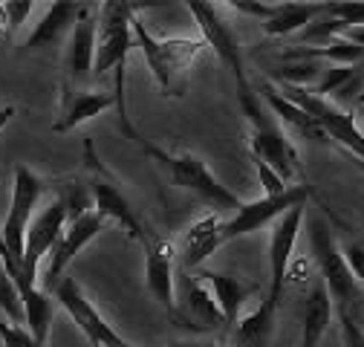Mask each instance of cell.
Returning <instances> with one entry per match:
<instances>
[{
    "label": "cell",
    "instance_id": "obj_1",
    "mask_svg": "<svg viewBox=\"0 0 364 347\" xmlns=\"http://www.w3.org/2000/svg\"><path fill=\"white\" fill-rule=\"evenodd\" d=\"M119 127H122V134H124L136 148H139L148 159H154V162L165 171V177H168L176 188L194 194L200 203L211 205L217 214L225 211V208H229V211H240V208H243V200H240L229 186H223V183L214 177V171H211L200 156H194V154H173V151H165V148L154 145L151 139H145L139 130H136L133 122H119Z\"/></svg>",
    "mask_w": 364,
    "mask_h": 347
},
{
    "label": "cell",
    "instance_id": "obj_2",
    "mask_svg": "<svg viewBox=\"0 0 364 347\" xmlns=\"http://www.w3.org/2000/svg\"><path fill=\"white\" fill-rule=\"evenodd\" d=\"M133 41L142 50L148 70L165 96L186 93L194 61L208 50L203 38H156L139 18H133Z\"/></svg>",
    "mask_w": 364,
    "mask_h": 347
},
{
    "label": "cell",
    "instance_id": "obj_3",
    "mask_svg": "<svg viewBox=\"0 0 364 347\" xmlns=\"http://www.w3.org/2000/svg\"><path fill=\"white\" fill-rule=\"evenodd\" d=\"M237 102L249 122V156H257L266 165H272L292 186V177L301 174V156L292 139L287 137V130L272 116V110L266 107V102L260 99L255 87L249 93H240Z\"/></svg>",
    "mask_w": 364,
    "mask_h": 347
},
{
    "label": "cell",
    "instance_id": "obj_4",
    "mask_svg": "<svg viewBox=\"0 0 364 347\" xmlns=\"http://www.w3.org/2000/svg\"><path fill=\"white\" fill-rule=\"evenodd\" d=\"M309 249L321 272V281L327 284L336 310H350L358 313V301H361V284L355 281L347 257L341 252V243L336 240L333 229L324 220H312L309 223Z\"/></svg>",
    "mask_w": 364,
    "mask_h": 347
},
{
    "label": "cell",
    "instance_id": "obj_5",
    "mask_svg": "<svg viewBox=\"0 0 364 347\" xmlns=\"http://www.w3.org/2000/svg\"><path fill=\"white\" fill-rule=\"evenodd\" d=\"M84 162L90 168V197H93V208L105 217V220H113L116 226H122L133 240L145 243L148 240V232L139 220V214H136V208L130 205V200L124 197V191L119 188L116 177L102 165V159L96 156V148L93 142H84Z\"/></svg>",
    "mask_w": 364,
    "mask_h": 347
},
{
    "label": "cell",
    "instance_id": "obj_6",
    "mask_svg": "<svg viewBox=\"0 0 364 347\" xmlns=\"http://www.w3.org/2000/svg\"><path fill=\"white\" fill-rule=\"evenodd\" d=\"M139 12V6L133 4H102L99 6V38H96V67L93 78L107 75L110 70L127 67L130 47H136L133 41V18Z\"/></svg>",
    "mask_w": 364,
    "mask_h": 347
},
{
    "label": "cell",
    "instance_id": "obj_7",
    "mask_svg": "<svg viewBox=\"0 0 364 347\" xmlns=\"http://www.w3.org/2000/svg\"><path fill=\"white\" fill-rule=\"evenodd\" d=\"M47 191V183H43L38 174L26 165L15 168V183H12V203L6 211V220L0 226V243H4L12 257L23 267V249H26V232L29 223L35 220V208Z\"/></svg>",
    "mask_w": 364,
    "mask_h": 347
},
{
    "label": "cell",
    "instance_id": "obj_8",
    "mask_svg": "<svg viewBox=\"0 0 364 347\" xmlns=\"http://www.w3.org/2000/svg\"><path fill=\"white\" fill-rule=\"evenodd\" d=\"M275 87H278V90L292 105H298L301 110H306L318 124H321L324 134L333 142H338L341 148H347L353 156H358L364 162V134H361V127L353 122V116L344 107H338L330 99L315 96L312 90H306V87H292V84H275Z\"/></svg>",
    "mask_w": 364,
    "mask_h": 347
},
{
    "label": "cell",
    "instance_id": "obj_9",
    "mask_svg": "<svg viewBox=\"0 0 364 347\" xmlns=\"http://www.w3.org/2000/svg\"><path fill=\"white\" fill-rule=\"evenodd\" d=\"M188 12L194 15L203 41L208 43V50H214V55L220 58V64L232 73L235 84H237V96L252 90V81L246 75V64H243V50H240V41L235 35V29L229 26V21L223 18V12L214 4H200V0H191Z\"/></svg>",
    "mask_w": 364,
    "mask_h": 347
},
{
    "label": "cell",
    "instance_id": "obj_10",
    "mask_svg": "<svg viewBox=\"0 0 364 347\" xmlns=\"http://www.w3.org/2000/svg\"><path fill=\"white\" fill-rule=\"evenodd\" d=\"M309 194H312V188H309L306 183H298V186H292V188L284 191V194L257 197V200H252V203H243V208L235 211L229 220H225V226H223L225 243L235 240V237H243V235H252V232H257V229H263V226H269V223H278L281 217H284L287 211H292L295 205H306Z\"/></svg>",
    "mask_w": 364,
    "mask_h": 347
},
{
    "label": "cell",
    "instance_id": "obj_11",
    "mask_svg": "<svg viewBox=\"0 0 364 347\" xmlns=\"http://www.w3.org/2000/svg\"><path fill=\"white\" fill-rule=\"evenodd\" d=\"M96 38H99V18L93 15V9H87L81 15V21L75 23L67 50H64V78H61V102H67L70 96L81 93L84 84L93 78V67H96Z\"/></svg>",
    "mask_w": 364,
    "mask_h": 347
},
{
    "label": "cell",
    "instance_id": "obj_12",
    "mask_svg": "<svg viewBox=\"0 0 364 347\" xmlns=\"http://www.w3.org/2000/svg\"><path fill=\"white\" fill-rule=\"evenodd\" d=\"M173 324L186 327L197 336L225 327V319L217 307L211 289L194 272H182L176 278V316H173Z\"/></svg>",
    "mask_w": 364,
    "mask_h": 347
},
{
    "label": "cell",
    "instance_id": "obj_13",
    "mask_svg": "<svg viewBox=\"0 0 364 347\" xmlns=\"http://www.w3.org/2000/svg\"><path fill=\"white\" fill-rule=\"evenodd\" d=\"M67 226H70V208L61 194L35 214V220L29 223V232H26V249H23V275L29 284H38V264L43 257H50V252L55 249Z\"/></svg>",
    "mask_w": 364,
    "mask_h": 347
},
{
    "label": "cell",
    "instance_id": "obj_14",
    "mask_svg": "<svg viewBox=\"0 0 364 347\" xmlns=\"http://www.w3.org/2000/svg\"><path fill=\"white\" fill-rule=\"evenodd\" d=\"M105 217L96 211V208H90L84 211L81 217H75V220L67 226V232L61 235V240L55 243V249L50 252V260H47V269H43V284L41 289L43 292H55V287L61 284L67 267L73 264V257L87 246V243H93L99 237V232L105 229Z\"/></svg>",
    "mask_w": 364,
    "mask_h": 347
},
{
    "label": "cell",
    "instance_id": "obj_15",
    "mask_svg": "<svg viewBox=\"0 0 364 347\" xmlns=\"http://www.w3.org/2000/svg\"><path fill=\"white\" fill-rule=\"evenodd\" d=\"M304 208L306 205H295L292 211H287L278 223H272V235H269V298L281 304L284 298V287L289 278V260L298 243V232L304 223Z\"/></svg>",
    "mask_w": 364,
    "mask_h": 347
},
{
    "label": "cell",
    "instance_id": "obj_16",
    "mask_svg": "<svg viewBox=\"0 0 364 347\" xmlns=\"http://www.w3.org/2000/svg\"><path fill=\"white\" fill-rule=\"evenodd\" d=\"M53 298H55L58 307L78 324V330L87 336V341L93 344V347H107V344L119 336V333L107 324V319L93 307V301L84 295V289L78 287L75 278H67V275H64L61 284L55 287Z\"/></svg>",
    "mask_w": 364,
    "mask_h": 347
},
{
    "label": "cell",
    "instance_id": "obj_17",
    "mask_svg": "<svg viewBox=\"0 0 364 347\" xmlns=\"http://www.w3.org/2000/svg\"><path fill=\"white\" fill-rule=\"evenodd\" d=\"M176 249L156 237L148 235L145 240V284L148 292L154 295V301H159V307L171 316H176Z\"/></svg>",
    "mask_w": 364,
    "mask_h": 347
},
{
    "label": "cell",
    "instance_id": "obj_18",
    "mask_svg": "<svg viewBox=\"0 0 364 347\" xmlns=\"http://www.w3.org/2000/svg\"><path fill=\"white\" fill-rule=\"evenodd\" d=\"M223 226H225V220L217 211H211V214L200 217L197 223H191L186 229V235H182V240H179V252H176V260H179L182 272L200 269L205 264V257H211L225 243Z\"/></svg>",
    "mask_w": 364,
    "mask_h": 347
},
{
    "label": "cell",
    "instance_id": "obj_19",
    "mask_svg": "<svg viewBox=\"0 0 364 347\" xmlns=\"http://www.w3.org/2000/svg\"><path fill=\"white\" fill-rule=\"evenodd\" d=\"M90 6L84 4H53L47 6L43 18L35 23V29L29 32V38L23 41V53H35L43 47H58V43L70 41L75 23L81 21V15Z\"/></svg>",
    "mask_w": 364,
    "mask_h": 347
},
{
    "label": "cell",
    "instance_id": "obj_20",
    "mask_svg": "<svg viewBox=\"0 0 364 347\" xmlns=\"http://www.w3.org/2000/svg\"><path fill=\"white\" fill-rule=\"evenodd\" d=\"M257 93H260V99L266 102V107L272 110V116H275L278 122H284V124H289L298 137H304V139H315V142H330V137L324 134V127L318 124L306 110H301L298 105H292L275 84H269V81H263L260 87H257Z\"/></svg>",
    "mask_w": 364,
    "mask_h": 347
},
{
    "label": "cell",
    "instance_id": "obj_21",
    "mask_svg": "<svg viewBox=\"0 0 364 347\" xmlns=\"http://www.w3.org/2000/svg\"><path fill=\"white\" fill-rule=\"evenodd\" d=\"M278 307L269 295L257 304V307L232 327V347H269L272 336H275V321H278Z\"/></svg>",
    "mask_w": 364,
    "mask_h": 347
},
{
    "label": "cell",
    "instance_id": "obj_22",
    "mask_svg": "<svg viewBox=\"0 0 364 347\" xmlns=\"http://www.w3.org/2000/svg\"><path fill=\"white\" fill-rule=\"evenodd\" d=\"M205 287L211 289L214 301H217V307L225 319V327H235L240 321V313H243V304L249 301V295L255 292V284H246L235 275H220V272H197Z\"/></svg>",
    "mask_w": 364,
    "mask_h": 347
},
{
    "label": "cell",
    "instance_id": "obj_23",
    "mask_svg": "<svg viewBox=\"0 0 364 347\" xmlns=\"http://www.w3.org/2000/svg\"><path fill=\"white\" fill-rule=\"evenodd\" d=\"M116 107V96L113 93H99V90H81L75 96H70L67 102H61V113L53 122V134H70V130L81 127L84 122H90L93 116L105 113Z\"/></svg>",
    "mask_w": 364,
    "mask_h": 347
},
{
    "label": "cell",
    "instance_id": "obj_24",
    "mask_svg": "<svg viewBox=\"0 0 364 347\" xmlns=\"http://www.w3.org/2000/svg\"><path fill=\"white\" fill-rule=\"evenodd\" d=\"M333 295L327 289L324 281H318L304 304V316H301V347H318V341L324 338V333L330 330V319H333Z\"/></svg>",
    "mask_w": 364,
    "mask_h": 347
},
{
    "label": "cell",
    "instance_id": "obj_25",
    "mask_svg": "<svg viewBox=\"0 0 364 347\" xmlns=\"http://www.w3.org/2000/svg\"><path fill=\"white\" fill-rule=\"evenodd\" d=\"M327 12V4H278L275 15L266 23H260V29L272 38H287V35H298L301 29H306L315 18H321Z\"/></svg>",
    "mask_w": 364,
    "mask_h": 347
},
{
    "label": "cell",
    "instance_id": "obj_26",
    "mask_svg": "<svg viewBox=\"0 0 364 347\" xmlns=\"http://www.w3.org/2000/svg\"><path fill=\"white\" fill-rule=\"evenodd\" d=\"M21 301H23L26 330L35 336V341L41 347H47L50 324H53V316H55V298L50 292H43L41 287H32V289L21 292Z\"/></svg>",
    "mask_w": 364,
    "mask_h": 347
},
{
    "label": "cell",
    "instance_id": "obj_27",
    "mask_svg": "<svg viewBox=\"0 0 364 347\" xmlns=\"http://www.w3.org/2000/svg\"><path fill=\"white\" fill-rule=\"evenodd\" d=\"M252 162H255V171H257V180H260V186H263V197H275V194H284V191L292 188V186L281 177V174L272 168V165H266L263 159L252 156Z\"/></svg>",
    "mask_w": 364,
    "mask_h": 347
},
{
    "label": "cell",
    "instance_id": "obj_28",
    "mask_svg": "<svg viewBox=\"0 0 364 347\" xmlns=\"http://www.w3.org/2000/svg\"><path fill=\"white\" fill-rule=\"evenodd\" d=\"M336 313L341 327V347H364V330L358 324V313L350 310H336Z\"/></svg>",
    "mask_w": 364,
    "mask_h": 347
},
{
    "label": "cell",
    "instance_id": "obj_29",
    "mask_svg": "<svg viewBox=\"0 0 364 347\" xmlns=\"http://www.w3.org/2000/svg\"><path fill=\"white\" fill-rule=\"evenodd\" d=\"M327 12L347 23V29L364 26V4H327Z\"/></svg>",
    "mask_w": 364,
    "mask_h": 347
},
{
    "label": "cell",
    "instance_id": "obj_30",
    "mask_svg": "<svg viewBox=\"0 0 364 347\" xmlns=\"http://www.w3.org/2000/svg\"><path fill=\"white\" fill-rule=\"evenodd\" d=\"M341 252H344V257H347V264H350L355 281L364 287V246L355 243V240H347V243H341Z\"/></svg>",
    "mask_w": 364,
    "mask_h": 347
},
{
    "label": "cell",
    "instance_id": "obj_31",
    "mask_svg": "<svg viewBox=\"0 0 364 347\" xmlns=\"http://www.w3.org/2000/svg\"><path fill=\"white\" fill-rule=\"evenodd\" d=\"M229 9H235V12H240V15H252V18H257L260 23H266L272 15H275L278 4H232Z\"/></svg>",
    "mask_w": 364,
    "mask_h": 347
},
{
    "label": "cell",
    "instance_id": "obj_32",
    "mask_svg": "<svg viewBox=\"0 0 364 347\" xmlns=\"http://www.w3.org/2000/svg\"><path fill=\"white\" fill-rule=\"evenodd\" d=\"M35 6L32 4H6V12H9V23H12V32L21 29V23L26 21V15L32 12Z\"/></svg>",
    "mask_w": 364,
    "mask_h": 347
},
{
    "label": "cell",
    "instance_id": "obj_33",
    "mask_svg": "<svg viewBox=\"0 0 364 347\" xmlns=\"http://www.w3.org/2000/svg\"><path fill=\"white\" fill-rule=\"evenodd\" d=\"M0 35H4V38H12V23H9L6 4H0Z\"/></svg>",
    "mask_w": 364,
    "mask_h": 347
},
{
    "label": "cell",
    "instance_id": "obj_34",
    "mask_svg": "<svg viewBox=\"0 0 364 347\" xmlns=\"http://www.w3.org/2000/svg\"><path fill=\"white\" fill-rule=\"evenodd\" d=\"M344 38H347V41H353V43H358V47H364V26L347 29V32H344Z\"/></svg>",
    "mask_w": 364,
    "mask_h": 347
},
{
    "label": "cell",
    "instance_id": "obj_35",
    "mask_svg": "<svg viewBox=\"0 0 364 347\" xmlns=\"http://www.w3.org/2000/svg\"><path fill=\"white\" fill-rule=\"evenodd\" d=\"M12 116H15V107L12 105H6V107H0V130H4L9 122H12Z\"/></svg>",
    "mask_w": 364,
    "mask_h": 347
},
{
    "label": "cell",
    "instance_id": "obj_36",
    "mask_svg": "<svg viewBox=\"0 0 364 347\" xmlns=\"http://www.w3.org/2000/svg\"><path fill=\"white\" fill-rule=\"evenodd\" d=\"M107 347H142V344H130L127 338H122V336H116V338H113V341H110Z\"/></svg>",
    "mask_w": 364,
    "mask_h": 347
},
{
    "label": "cell",
    "instance_id": "obj_37",
    "mask_svg": "<svg viewBox=\"0 0 364 347\" xmlns=\"http://www.w3.org/2000/svg\"><path fill=\"white\" fill-rule=\"evenodd\" d=\"M171 347H200V344H171Z\"/></svg>",
    "mask_w": 364,
    "mask_h": 347
},
{
    "label": "cell",
    "instance_id": "obj_38",
    "mask_svg": "<svg viewBox=\"0 0 364 347\" xmlns=\"http://www.w3.org/2000/svg\"><path fill=\"white\" fill-rule=\"evenodd\" d=\"M200 347H225V344H200Z\"/></svg>",
    "mask_w": 364,
    "mask_h": 347
}]
</instances>
